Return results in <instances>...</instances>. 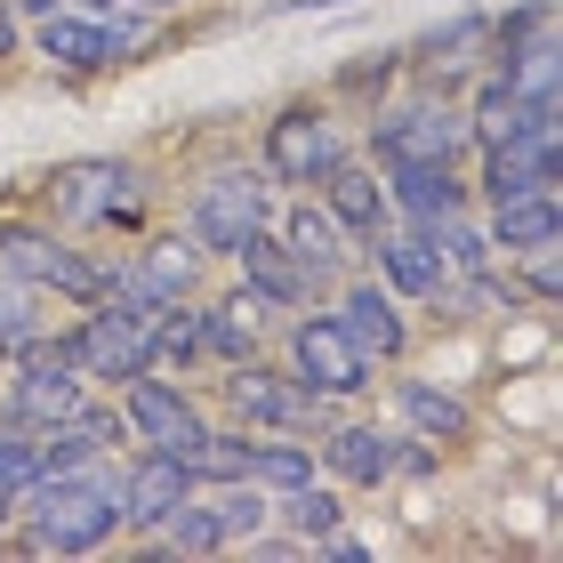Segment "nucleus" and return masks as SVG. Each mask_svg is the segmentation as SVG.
Wrapping results in <instances>:
<instances>
[{"instance_id": "22", "label": "nucleus", "mask_w": 563, "mask_h": 563, "mask_svg": "<svg viewBox=\"0 0 563 563\" xmlns=\"http://www.w3.org/2000/svg\"><path fill=\"white\" fill-rule=\"evenodd\" d=\"M274 523L282 531H298L306 548L322 540V531H339L346 523V492L330 475H306V483H290V492H274Z\"/></svg>"}, {"instance_id": "28", "label": "nucleus", "mask_w": 563, "mask_h": 563, "mask_svg": "<svg viewBox=\"0 0 563 563\" xmlns=\"http://www.w3.org/2000/svg\"><path fill=\"white\" fill-rule=\"evenodd\" d=\"M419 234L443 250V266H451V274H483V266H499L492 234H483V210H459V218H443V225H419Z\"/></svg>"}, {"instance_id": "3", "label": "nucleus", "mask_w": 563, "mask_h": 563, "mask_svg": "<svg viewBox=\"0 0 563 563\" xmlns=\"http://www.w3.org/2000/svg\"><path fill=\"white\" fill-rule=\"evenodd\" d=\"M363 162L387 169V162H467L475 137H467V106L459 97H387V106L363 113Z\"/></svg>"}, {"instance_id": "4", "label": "nucleus", "mask_w": 563, "mask_h": 563, "mask_svg": "<svg viewBox=\"0 0 563 563\" xmlns=\"http://www.w3.org/2000/svg\"><path fill=\"white\" fill-rule=\"evenodd\" d=\"M354 145L339 121H330V106L322 97H298V106H282L274 121H266V145H258V169L274 177V186H290V194H322L330 177H339L346 162H354Z\"/></svg>"}, {"instance_id": "14", "label": "nucleus", "mask_w": 563, "mask_h": 563, "mask_svg": "<svg viewBox=\"0 0 563 563\" xmlns=\"http://www.w3.org/2000/svg\"><path fill=\"white\" fill-rule=\"evenodd\" d=\"M354 266H371L402 306H427L434 290H443V274H451V266H443V250H434L419 225H387V234H371L363 250H354Z\"/></svg>"}, {"instance_id": "18", "label": "nucleus", "mask_w": 563, "mask_h": 563, "mask_svg": "<svg viewBox=\"0 0 563 563\" xmlns=\"http://www.w3.org/2000/svg\"><path fill=\"white\" fill-rule=\"evenodd\" d=\"M250 354H266V306L250 290L201 298V363L225 371V363H250Z\"/></svg>"}, {"instance_id": "9", "label": "nucleus", "mask_w": 563, "mask_h": 563, "mask_svg": "<svg viewBox=\"0 0 563 563\" xmlns=\"http://www.w3.org/2000/svg\"><path fill=\"white\" fill-rule=\"evenodd\" d=\"M113 492H121V531H162L169 523V507H186L201 483L186 459H169V451H153V443H130L113 459Z\"/></svg>"}, {"instance_id": "7", "label": "nucleus", "mask_w": 563, "mask_h": 563, "mask_svg": "<svg viewBox=\"0 0 563 563\" xmlns=\"http://www.w3.org/2000/svg\"><path fill=\"white\" fill-rule=\"evenodd\" d=\"M274 201H282V186L266 169H218V177H201L194 201H186V242L201 258H234V242L274 218Z\"/></svg>"}, {"instance_id": "32", "label": "nucleus", "mask_w": 563, "mask_h": 563, "mask_svg": "<svg viewBox=\"0 0 563 563\" xmlns=\"http://www.w3.org/2000/svg\"><path fill=\"white\" fill-rule=\"evenodd\" d=\"M41 330H48V322H0V371H9L16 354H24V346L41 339Z\"/></svg>"}, {"instance_id": "11", "label": "nucleus", "mask_w": 563, "mask_h": 563, "mask_svg": "<svg viewBox=\"0 0 563 563\" xmlns=\"http://www.w3.org/2000/svg\"><path fill=\"white\" fill-rule=\"evenodd\" d=\"M24 48H33L41 65H57V73H113V65H130L113 16H106V9H73V0H65L57 16L24 24Z\"/></svg>"}, {"instance_id": "30", "label": "nucleus", "mask_w": 563, "mask_h": 563, "mask_svg": "<svg viewBox=\"0 0 563 563\" xmlns=\"http://www.w3.org/2000/svg\"><path fill=\"white\" fill-rule=\"evenodd\" d=\"M242 555H250V563H298V555H306V540H298V531H250Z\"/></svg>"}, {"instance_id": "1", "label": "nucleus", "mask_w": 563, "mask_h": 563, "mask_svg": "<svg viewBox=\"0 0 563 563\" xmlns=\"http://www.w3.org/2000/svg\"><path fill=\"white\" fill-rule=\"evenodd\" d=\"M16 523L9 555H97L121 540V492H113V459H89V467L65 475H33L16 492Z\"/></svg>"}, {"instance_id": "13", "label": "nucleus", "mask_w": 563, "mask_h": 563, "mask_svg": "<svg viewBox=\"0 0 563 563\" xmlns=\"http://www.w3.org/2000/svg\"><path fill=\"white\" fill-rule=\"evenodd\" d=\"M378 186H387V201H395V225H443L459 210H475L467 162H387Z\"/></svg>"}, {"instance_id": "6", "label": "nucleus", "mask_w": 563, "mask_h": 563, "mask_svg": "<svg viewBox=\"0 0 563 563\" xmlns=\"http://www.w3.org/2000/svg\"><path fill=\"white\" fill-rule=\"evenodd\" d=\"M282 371H290L306 395H330V402H363L378 387V363L339 330L330 306H298V314L282 322Z\"/></svg>"}, {"instance_id": "23", "label": "nucleus", "mask_w": 563, "mask_h": 563, "mask_svg": "<svg viewBox=\"0 0 563 563\" xmlns=\"http://www.w3.org/2000/svg\"><path fill=\"white\" fill-rule=\"evenodd\" d=\"M242 475H250V483H266V492H290V483L322 475V467H314V434H258V427H250Z\"/></svg>"}, {"instance_id": "15", "label": "nucleus", "mask_w": 563, "mask_h": 563, "mask_svg": "<svg viewBox=\"0 0 563 563\" xmlns=\"http://www.w3.org/2000/svg\"><path fill=\"white\" fill-rule=\"evenodd\" d=\"M225 266H234V274H242V290L266 306V322H274V314H298V306H314L306 274L290 266V250H282V234H274V218H266V225H250Z\"/></svg>"}, {"instance_id": "10", "label": "nucleus", "mask_w": 563, "mask_h": 563, "mask_svg": "<svg viewBox=\"0 0 563 563\" xmlns=\"http://www.w3.org/2000/svg\"><path fill=\"white\" fill-rule=\"evenodd\" d=\"M274 234H282V250H290V266L306 274L314 306H322L330 290H339V274L354 266V242L339 234V218H330L314 194H290V201H274Z\"/></svg>"}, {"instance_id": "35", "label": "nucleus", "mask_w": 563, "mask_h": 563, "mask_svg": "<svg viewBox=\"0 0 563 563\" xmlns=\"http://www.w3.org/2000/svg\"><path fill=\"white\" fill-rule=\"evenodd\" d=\"M113 9H153V16H169V9H186V0H113Z\"/></svg>"}, {"instance_id": "31", "label": "nucleus", "mask_w": 563, "mask_h": 563, "mask_svg": "<svg viewBox=\"0 0 563 563\" xmlns=\"http://www.w3.org/2000/svg\"><path fill=\"white\" fill-rule=\"evenodd\" d=\"M0 322H48V314H41V290H16V282H0Z\"/></svg>"}, {"instance_id": "27", "label": "nucleus", "mask_w": 563, "mask_h": 563, "mask_svg": "<svg viewBox=\"0 0 563 563\" xmlns=\"http://www.w3.org/2000/svg\"><path fill=\"white\" fill-rule=\"evenodd\" d=\"M402 89V48H371V57H354L330 73V97H346V106H387V97Z\"/></svg>"}, {"instance_id": "29", "label": "nucleus", "mask_w": 563, "mask_h": 563, "mask_svg": "<svg viewBox=\"0 0 563 563\" xmlns=\"http://www.w3.org/2000/svg\"><path fill=\"white\" fill-rule=\"evenodd\" d=\"M540 33H555V0H507L483 41H540Z\"/></svg>"}, {"instance_id": "21", "label": "nucleus", "mask_w": 563, "mask_h": 563, "mask_svg": "<svg viewBox=\"0 0 563 563\" xmlns=\"http://www.w3.org/2000/svg\"><path fill=\"white\" fill-rule=\"evenodd\" d=\"M483 33H492V16H483L475 0H443V16H434L419 41H402V73L411 65H475Z\"/></svg>"}, {"instance_id": "12", "label": "nucleus", "mask_w": 563, "mask_h": 563, "mask_svg": "<svg viewBox=\"0 0 563 563\" xmlns=\"http://www.w3.org/2000/svg\"><path fill=\"white\" fill-rule=\"evenodd\" d=\"M395 434L402 427H378V419H330L314 434V467L339 492H387L395 483Z\"/></svg>"}, {"instance_id": "20", "label": "nucleus", "mask_w": 563, "mask_h": 563, "mask_svg": "<svg viewBox=\"0 0 563 563\" xmlns=\"http://www.w3.org/2000/svg\"><path fill=\"white\" fill-rule=\"evenodd\" d=\"M483 234H492L499 258L555 250V242H563V201H555L548 186H531V194H516V201H492V210H483Z\"/></svg>"}, {"instance_id": "24", "label": "nucleus", "mask_w": 563, "mask_h": 563, "mask_svg": "<svg viewBox=\"0 0 563 563\" xmlns=\"http://www.w3.org/2000/svg\"><path fill=\"white\" fill-rule=\"evenodd\" d=\"M201 507L218 516L225 548H242L250 531H266V523H274V492H266V483H250V475H234V483H201Z\"/></svg>"}, {"instance_id": "26", "label": "nucleus", "mask_w": 563, "mask_h": 563, "mask_svg": "<svg viewBox=\"0 0 563 563\" xmlns=\"http://www.w3.org/2000/svg\"><path fill=\"white\" fill-rule=\"evenodd\" d=\"M153 354H162L169 378L210 371V363H201V298H177V306H162V314H153Z\"/></svg>"}, {"instance_id": "17", "label": "nucleus", "mask_w": 563, "mask_h": 563, "mask_svg": "<svg viewBox=\"0 0 563 563\" xmlns=\"http://www.w3.org/2000/svg\"><path fill=\"white\" fill-rule=\"evenodd\" d=\"M113 402H121V419H130V443H169V434L201 411V395L169 371H145L130 387H113Z\"/></svg>"}, {"instance_id": "25", "label": "nucleus", "mask_w": 563, "mask_h": 563, "mask_svg": "<svg viewBox=\"0 0 563 563\" xmlns=\"http://www.w3.org/2000/svg\"><path fill=\"white\" fill-rule=\"evenodd\" d=\"M137 555H225V531H218V516H210V507H201V492L186 499V507H169V523L162 531H145V540H137Z\"/></svg>"}, {"instance_id": "16", "label": "nucleus", "mask_w": 563, "mask_h": 563, "mask_svg": "<svg viewBox=\"0 0 563 563\" xmlns=\"http://www.w3.org/2000/svg\"><path fill=\"white\" fill-rule=\"evenodd\" d=\"M387 395H395V427H411V434H427V443H443V451L475 443V402L459 387H443V378H395Z\"/></svg>"}, {"instance_id": "8", "label": "nucleus", "mask_w": 563, "mask_h": 563, "mask_svg": "<svg viewBox=\"0 0 563 563\" xmlns=\"http://www.w3.org/2000/svg\"><path fill=\"white\" fill-rule=\"evenodd\" d=\"M322 306L339 314V330L371 354V363H387V371H395L402 354H411V306H402L371 266H346V274H339V290H330Z\"/></svg>"}, {"instance_id": "19", "label": "nucleus", "mask_w": 563, "mask_h": 563, "mask_svg": "<svg viewBox=\"0 0 563 563\" xmlns=\"http://www.w3.org/2000/svg\"><path fill=\"white\" fill-rule=\"evenodd\" d=\"M314 201H322L330 218H339V234H346L354 250H363L371 234H387V225H395V201H387V186H378V169L363 162V153H354V162H346L339 177H330V186H322Z\"/></svg>"}, {"instance_id": "34", "label": "nucleus", "mask_w": 563, "mask_h": 563, "mask_svg": "<svg viewBox=\"0 0 563 563\" xmlns=\"http://www.w3.org/2000/svg\"><path fill=\"white\" fill-rule=\"evenodd\" d=\"M9 9H16L24 24H41V16H57V9H65V0H9Z\"/></svg>"}, {"instance_id": "2", "label": "nucleus", "mask_w": 563, "mask_h": 563, "mask_svg": "<svg viewBox=\"0 0 563 563\" xmlns=\"http://www.w3.org/2000/svg\"><path fill=\"white\" fill-rule=\"evenodd\" d=\"M41 218L65 234H137L145 225V177L121 153H81L41 177Z\"/></svg>"}, {"instance_id": "5", "label": "nucleus", "mask_w": 563, "mask_h": 563, "mask_svg": "<svg viewBox=\"0 0 563 563\" xmlns=\"http://www.w3.org/2000/svg\"><path fill=\"white\" fill-rule=\"evenodd\" d=\"M218 402H225L234 427H258V434H322L330 419L346 411V402H330V395H306L282 363H266V354L225 363L218 371Z\"/></svg>"}, {"instance_id": "33", "label": "nucleus", "mask_w": 563, "mask_h": 563, "mask_svg": "<svg viewBox=\"0 0 563 563\" xmlns=\"http://www.w3.org/2000/svg\"><path fill=\"white\" fill-rule=\"evenodd\" d=\"M9 57H24V16L0 0V65H9Z\"/></svg>"}, {"instance_id": "36", "label": "nucleus", "mask_w": 563, "mask_h": 563, "mask_svg": "<svg viewBox=\"0 0 563 563\" xmlns=\"http://www.w3.org/2000/svg\"><path fill=\"white\" fill-rule=\"evenodd\" d=\"M16 531V492H0V540Z\"/></svg>"}]
</instances>
